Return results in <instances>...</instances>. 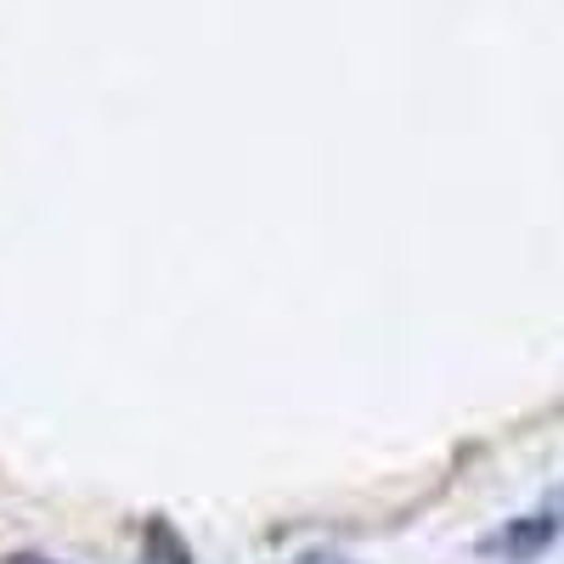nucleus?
<instances>
[{
	"label": "nucleus",
	"instance_id": "7ed1b4c3",
	"mask_svg": "<svg viewBox=\"0 0 564 564\" xmlns=\"http://www.w3.org/2000/svg\"><path fill=\"white\" fill-rule=\"evenodd\" d=\"M12 564H63V558H45V553H18Z\"/></svg>",
	"mask_w": 564,
	"mask_h": 564
},
{
	"label": "nucleus",
	"instance_id": "f257e3e1",
	"mask_svg": "<svg viewBox=\"0 0 564 564\" xmlns=\"http://www.w3.org/2000/svg\"><path fill=\"white\" fill-rule=\"evenodd\" d=\"M558 542H564V486H553L536 508L513 513V520H502L491 536H480L475 553L491 558V564H536V558H547Z\"/></svg>",
	"mask_w": 564,
	"mask_h": 564
},
{
	"label": "nucleus",
	"instance_id": "f03ea898",
	"mask_svg": "<svg viewBox=\"0 0 564 564\" xmlns=\"http://www.w3.org/2000/svg\"><path fill=\"white\" fill-rule=\"evenodd\" d=\"M282 564H356V558H350V553H339V547H305V553L282 558Z\"/></svg>",
	"mask_w": 564,
	"mask_h": 564
}]
</instances>
